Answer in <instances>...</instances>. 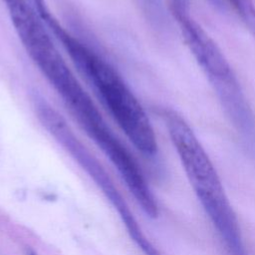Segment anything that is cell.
I'll list each match as a JSON object with an SVG mask.
<instances>
[{"label":"cell","instance_id":"cell-7","mask_svg":"<svg viewBox=\"0 0 255 255\" xmlns=\"http://www.w3.org/2000/svg\"><path fill=\"white\" fill-rule=\"evenodd\" d=\"M246 28L255 35V4L253 0H227Z\"/></svg>","mask_w":255,"mask_h":255},{"label":"cell","instance_id":"cell-11","mask_svg":"<svg viewBox=\"0 0 255 255\" xmlns=\"http://www.w3.org/2000/svg\"><path fill=\"white\" fill-rule=\"evenodd\" d=\"M27 255H36V254H35V252H33V251H29V252L27 253Z\"/></svg>","mask_w":255,"mask_h":255},{"label":"cell","instance_id":"cell-1","mask_svg":"<svg viewBox=\"0 0 255 255\" xmlns=\"http://www.w3.org/2000/svg\"><path fill=\"white\" fill-rule=\"evenodd\" d=\"M6 10L26 53L53 87L80 128L104 154L122 140L108 125L52 40V34L28 0H10Z\"/></svg>","mask_w":255,"mask_h":255},{"label":"cell","instance_id":"cell-5","mask_svg":"<svg viewBox=\"0 0 255 255\" xmlns=\"http://www.w3.org/2000/svg\"><path fill=\"white\" fill-rule=\"evenodd\" d=\"M194 192L228 252L231 255H246L239 221L224 189Z\"/></svg>","mask_w":255,"mask_h":255},{"label":"cell","instance_id":"cell-3","mask_svg":"<svg viewBox=\"0 0 255 255\" xmlns=\"http://www.w3.org/2000/svg\"><path fill=\"white\" fill-rule=\"evenodd\" d=\"M158 114L194 191L223 190L215 166L184 119L170 109H160Z\"/></svg>","mask_w":255,"mask_h":255},{"label":"cell","instance_id":"cell-2","mask_svg":"<svg viewBox=\"0 0 255 255\" xmlns=\"http://www.w3.org/2000/svg\"><path fill=\"white\" fill-rule=\"evenodd\" d=\"M30 2L128 139L142 154L155 155L158 146L151 123L118 71L91 46L67 30L45 0Z\"/></svg>","mask_w":255,"mask_h":255},{"label":"cell","instance_id":"cell-6","mask_svg":"<svg viewBox=\"0 0 255 255\" xmlns=\"http://www.w3.org/2000/svg\"><path fill=\"white\" fill-rule=\"evenodd\" d=\"M218 101L248 151L255 155V115L238 81L212 87Z\"/></svg>","mask_w":255,"mask_h":255},{"label":"cell","instance_id":"cell-9","mask_svg":"<svg viewBox=\"0 0 255 255\" xmlns=\"http://www.w3.org/2000/svg\"><path fill=\"white\" fill-rule=\"evenodd\" d=\"M209 2L218 10L224 11L225 10V3L224 0H209Z\"/></svg>","mask_w":255,"mask_h":255},{"label":"cell","instance_id":"cell-8","mask_svg":"<svg viewBox=\"0 0 255 255\" xmlns=\"http://www.w3.org/2000/svg\"><path fill=\"white\" fill-rule=\"evenodd\" d=\"M169 1H170L171 12H181V13L189 12L190 0H169Z\"/></svg>","mask_w":255,"mask_h":255},{"label":"cell","instance_id":"cell-4","mask_svg":"<svg viewBox=\"0 0 255 255\" xmlns=\"http://www.w3.org/2000/svg\"><path fill=\"white\" fill-rule=\"evenodd\" d=\"M171 13L178 24L186 46L211 87L238 80L223 52L200 25L189 16V13Z\"/></svg>","mask_w":255,"mask_h":255},{"label":"cell","instance_id":"cell-10","mask_svg":"<svg viewBox=\"0 0 255 255\" xmlns=\"http://www.w3.org/2000/svg\"><path fill=\"white\" fill-rule=\"evenodd\" d=\"M146 3H148V5L152 6L153 8H158L160 7V2L159 0H144Z\"/></svg>","mask_w":255,"mask_h":255}]
</instances>
